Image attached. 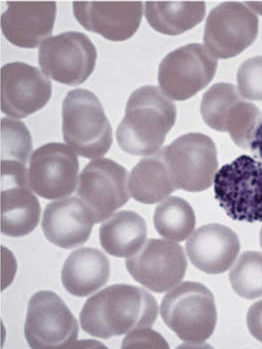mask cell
<instances>
[{"label": "cell", "mask_w": 262, "mask_h": 349, "mask_svg": "<svg viewBox=\"0 0 262 349\" xmlns=\"http://www.w3.org/2000/svg\"><path fill=\"white\" fill-rule=\"evenodd\" d=\"M217 66L216 57L203 45L182 46L167 54L160 64L161 90L172 99H188L211 82Z\"/></svg>", "instance_id": "9"}, {"label": "cell", "mask_w": 262, "mask_h": 349, "mask_svg": "<svg viewBox=\"0 0 262 349\" xmlns=\"http://www.w3.org/2000/svg\"><path fill=\"white\" fill-rule=\"evenodd\" d=\"M259 241H260V246L262 248V227L260 229V233H259Z\"/></svg>", "instance_id": "32"}, {"label": "cell", "mask_w": 262, "mask_h": 349, "mask_svg": "<svg viewBox=\"0 0 262 349\" xmlns=\"http://www.w3.org/2000/svg\"><path fill=\"white\" fill-rule=\"evenodd\" d=\"M160 314L180 339L194 345L211 336L217 321L213 295L196 281H184L167 293L161 303Z\"/></svg>", "instance_id": "4"}, {"label": "cell", "mask_w": 262, "mask_h": 349, "mask_svg": "<svg viewBox=\"0 0 262 349\" xmlns=\"http://www.w3.org/2000/svg\"><path fill=\"white\" fill-rule=\"evenodd\" d=\"M249 149L254 158L262 163V121L254 132L250 143Z\"/></svg>", "instance_id": "31"}, {"label": "cell", "mask_w": 262, "mask_h": 349, "mask_svg": "<svg viewBox=\"0 0 262 349\" xmlns=\"http://www.w3.org/2000/svg\"><path fill=\"white\" fill-rule=\"evenodd\" d=\"M160 150L177 189L199 192L212 185L219 163L215 145L209 137L189 133Z\"/></svg>", "instance_id": "7"}, {"label": "cell", "mask_w": 262, "mask_h": 349, "mask_svg": "<svg viewBox=\"0 0 262 349\" xmlns=\"http://www.w3.org/2000/svg\"><path fill=\"white\" fill-rule=\"evenodd\" d=\"M203 1H147L145 15L150 26L161 33L177 35L192 28L203 19Z\"/></svg>", "instance_id": "24"}, {"label": "cell", "mask_w": 262, "mask_h": 349, "mask_svg": "<svg viewBox=\"0 0 262 349\" xmlns=\"http://www.w3.org/2000/svg\"><path fill=\"white\" fill-rule=\"evenodd\" d=\"M77 319L55 292L39 291L31 297L24 333L33 349L67 348L77 342Z\"/></svg>", "instance_id": "8"}, {"label": "cell", "mask_w": 262, "mask_h": 349, "mask_svg": "<svg viewBox=\"0 0 262 349\" xmlns=\"http://www.w3.org/2000/svg\"><path fill=\"white\" fill-rule=\"evenodd\" d=\"M146 236L143 218L129 210L113 213L99 228L102 247L117 257H129L136 254L144 244Z\"/></svg>", "instance_id": "22"}, {"label": "cell", "mask_w": 262, "mask_h": 349, "mask_svg": "<svg viewBox=\"0 0 262 349\" xmlns=\"http://www.w3.org/2000/svg\"><path fill=\"white\" fill-rule=\"evenodd\" d=\"M128 172L113 160L89 162L79 175L76 194L90 211L95 223L104 222L128 200Z\"/></svg>", "instance_id": "11"}, {"label": "cell", "mask_w": 262, "mask_h": 349, "mask_svg": "<svg viewBox=\"0 0 262 349\" xmlns=\"http://www.w3.org/2000/svg\"><path fill=\"white\" fill-rule=\"evenodd\" d=\"M32 148L31 136L23 122L8 117L2 118L1 162L26 165Z\"/></svg>", "instance_id": "27"}, {"label": "cell", "mask_w": 262, "mask_h": 349, "mask_svg": "<svg viewBox=\"0 0 262 349\" xmlns=\"http://www.w3.org/2000/svg\"><path fill=\"white\" fill-rule=\"evenodd\" d=\"M6 2L7 9L1 15V27L11 43L34 48L51 34L56 14L55 2Z\"/></svg>", "instance_id": "17"}, {"label": "cell", "mask_w": 262, "mask_h": 349, "mask_svg": "<svg viewBox=\"0 0 262 349\" xmlns=\"http://www.w3.org/2000/svg\"><path fill=\"white\" fill-rule=\"evenodd\" d=\"M247 323L251 334L262 342V299L249 308L247 315Z\"/></svg>", "instance_id": "30"}, {"label": "cell", "mask_w": 262, "mask_h": 349, "mask_svg": "<svg viewBox=\"0 0 262 349\" xmlns=\"http://www.w3.org/2000/svg\"><path fill=\"white\" fill-rule=\"evenodd\" d=\"M140 1H74L73 9L79 23L86 30L114 41L125 40L137 31L141 21Z\"/></svg>", "instance_id": "16"}, {"label": "cell", "mask_w": 262, "mask_h": 349, "mask_svg": "<svg viewBox=\"0 0 262 349\" xmlns=\"http://www.w3.org/2000/svg\"><path fill=\"white\" fill-rule=\"evenodd\" d=\"M138 282L157 293L166 292L184 278L187 267L183 247L166 239H148L125 261Z\"/></svg>", "instance_id": "12"}, {"label": "cell", "mask_w": 262, "mask_h": 349, "mask_svg": "<svg viewBox=\"0 0 262 349\" xmlns=\"http://www.w3.org/2000/svg\"><path fill=\"white\" fill-rule=\"evenodd\" d=\"M122 348H169L165 339L151 328L134 330L123 340Z\"/></svg>", "instance_id": "29"}, {"label": "cell", "mask_w": 262, "mask_h": 349, "mask_svg": "<svg viewBox=\"0 0 262 349\" xmlns=\"http://www.w3.org/2000/svg\"><path fill=\"white\" fill-rule=\"evenodd\" d=\"M191 263L209 274L226 272L237 256L241 244L236 233L225 225L212 223L198 228L186 243Z\"/></svg>", "instance_id": "18"}, {"label": "cell", "mask_w": 262, "mask_h": 349, "mask_svg": "<svg viewBox=\"0 0 262 349\" xmlns=\"http://www.w3.org/2000/svg\"><path fill=\"white\" fill-rule=\"evenodd\" d=\"M237 83L244 99L262 101V56L249 58L240 66Z\"/></svg>", "instance_id": "28"}, {"label": "cell", "mask_w": 262, "mask_h": 349, "mask_svg": "<svg viewBox=\"0 0 262 349\" xmlns=\"http://www.w3.org/2000/svg\"><path fill=\"white\" fill-rule=\"evenodd\" d=\"M51 94V82L38 68L19 61L2 67L1 108L8 116L27 117L42 108Z\"/></svg>", "instance_id": "15"}, {"label": "cell", "mask_w": 262, "mask_h": 349, "mask_svg": "<svg viewBox=\"0 0 262 349\" xmlns=\"http://www.w3.org/2000/svg\"><path fill=\"white\" fill-rule=\"evenodd\" d=\"M176 114L174 103L158 87L139 88L129 96L117 129L119 146L133 155L154 154L174 124Z\"/></svg>", "instance_id": "2"}, {"label": "cell", "mask_w": 262, "mask_h": 349, "mask_svg": "<svg viewBox=\"0 0 262 349\" xmlns=\"http://www.w3.org/2000/svg\"><path fill=\"white\" fill-rule=\"evenodd\" d=\"M158 314L157 301L147 291L120 283L107 287L89 298L79 320L84 332L105 339L151 328Z\"/></svg>", "instance_id": "1"}, {"label": "cell", "mask_w": 262, "mask_h": 349, "mask_svg": "<svg viewBox=\"0 0 262 349\" xmlns=\"http://www.w3.org/2000/svg\"><path fill=\"white\" fill-rule=\"evenodd\" d=\"M110 260L101 250L82 247L73 251L65 260L61 281L66 290L85 297L103 287L109 279Z\"/></svg>", "instance_id": "20"}, {"label": "cell", "mask_w": 262, "mask_h": 349, "mask_svg": "<svg viewBox=\"0 0 262 349\" xmlns=\"http://www.w3.org/2000/svg\"><path fill=\"white\" fill-rule=\"evenodd\" d=\"M95 224L82 201L71 197L48 203L43 213L41 228L46 238L64 249L83 245Z\"/></svg>", "instance_id": "19"}, {"label": "cell", "mask_w": 262, "mask_h": 349, "mask_svg": "<svg viewBox=\"0 0 262 349\" xmlns=\"http://www.w3.org/2000/svg\"><path fill=\"white\" fill-rule=\"evenodd\" d=\"M78 171V159L69 146L60 142L48 143L36 149L31 156L29 185L43 199L63 198L75 190Z\"/></svg>", "instance_id": "14"}, {"label": "cell", "mask_w": 262, "mask_h": 349, "mask_svg": "<svg viewBox=\"0 0 262 349\" xmlns=\"http://www.w3.org/2000/svg\"><path fill=\"white\" fill-rule=\"evenodd\" d=\"M28 183L1 182V230L19 237L31 232L39 223L41 207Z\"/></svg>", "instance_id": "21"}, {"label": "cell", "mask_w": 262, "mask_h": 349, "mask_svg": "<svg viewBox=\"0 0 262 349\" xmlns=\"http://www.w3.org/2000/svg\"><path fill=\"white\" fill-rule=\"evenodd\" d=\"M229 276L232 288L239 296L248 299L262 297V253L244 252Z\"/></svg>", "instance_id": "26"}, {"label": "cell", "mask_w": 262, "mask_h": 349, "mask_svg": "<svg viewBox=\"0 0 262 349\" xmlns=\"http://www.w3.org/2000/svg\"><path fill=\"white\" fill-rule=\"evenodd\" d=\"M257 16L238 2H225L209 13L204 40L215 57L227 59L240 54L251 45L258 33Z\"/></svg>", "instance_id": "13"}, {"label": "cell", "mask_w": 262, "mask_h": 349, "mask_svg": "<svg viewBox=\"0 0 262 349\" xmlns=\"http://www.w3.org/2000/svg\"><path fill=\"white\" fill-rule=\"evenodd\" d=\"M128 189L130 197L147 204L162 201L177 189L160 150L134 167L128 175Z\"/></svg>", "instance_id": "23"}, {"label": "cell", "mask_w": 262, "mask_h": 349, "mask_svg": "<svg viewBox=\"0 0 262 349\" xmlns=\"http://www.w3.org/2000/svg\"><path fill=\"white\" fill-rule=\"evenodd\" d=\"M216 200L234 220L262 222V163L243 155L223 166L214 180Z\"/></svg>", "instance_id": "5"}, {"label": "cell", "mask_w": 262, "mask_h": 349, "mask_svg": "<svg viewBox=\"0 0 262 349\" xmlns=\"http://www.w3.org/2000/svg\"><path fill=\"white\" fill-rule=\"evenodd\" d=\"M200 111L211 128L228 132L240 148L249 149L254 132L262 121V113L253 103L245 100L237 88L229 83L212 85L204 94Z\"/></svg>", "instance_id": "6"}, {"label": "cell", "mask_w": 262, "mask_h": 349, "mask_svg": "<svg viewBox=\"0 0 262 349\" xmlns=\"http://www.w3.org/2000/svg\"><path fill=\"white\" fill-rule=\"evenodd\" d=\"M155 228L162 237L182 242L193 232L195 217L194 211L185 200L168 197L157 206L154 216Z\"/></svg>", "instance_id": "25"}, {"label": "cell", "mask_w": 262, "mask_h": 349, "mask_svg": "<svg viewBox=\"0 0 262 349\" xmlns=\"http://www.w3.org/2000/svg\"><path fill=\"white\" fill-rule=\"evenodd\" d=\"M97 56L95 46L85 34L68 31L48 37L41 43L38 62L48 77L61 83L77 85L92 73Z\"/></svg>", "instance_id": "10"}, {"label": "cell", "mask_w": 262, "mask_h": 349, "mask_svg": "<svg viewBox=\"0 0 262 349\" xmlns=\"http://www.w3.org/2000/svg\"><path fill=\"white\" fill-rule=\"evenodd\" d=\"M62 130L64 142L87 159L103 157L113 142L112 129L102 104L91 91L76 89L62 102Z\"/></svg>", "instance_id": "3"}]
</instances>
